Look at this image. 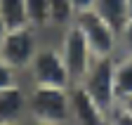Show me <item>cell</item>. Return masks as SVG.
Segmentation results:
<instances>
[{
	"label": "cell",
	"instance_id": "cell-1",
	"mask_svg": "<svg viewBox=\"0 0 132 125\" xmlns=\"http://www.w3.org/2000/svg\"><path fill=\"white\" fill-rule=\"evenodd\" d=\"M26 85H52V87H71V76L64 64V57L57 47L54 36H45L40 47L24 73Z\"/></svg>",
	"mask_w": 132,
	"mask_h": 125
},
{
	"label": "cell",
	"instance_id": "cell-2",
	"mask_svg": "<svg viewBox=\"0 0 132 125\" xmlns=\"http://www.w3.org/2000/svg\"><path fill=\"white\" fill-rule=\"evenodd\" d=\"M69 111H71V87L28 85V118L31 120L69 125Z\"/></svg>",
	"mask_w": 132,
	"mask_h": 125
},
{
	"label": "cell",
	"instance_id": "cell-3",
	"mask_svg": "<svg viewBox=\"0 0 132 125\" xmlns=\"http://www.w3.org/2000/svg\"><path fill=\"white\" fill-rule=\"evenodd\" d=\"M43 40H45V33L38 31L36 26H31V24L10 28L5 33L3 45H0V57L24 76Z\"/></svg>",
	"mask_w": 132,
	"mask_h": 125
},
{
	"label": "cell",
	"instance_id": "cell-4",
	"mask_svg": "<svg viewBox=\"0 0 132 125\" xmlns=\"http://www.w3.org/2000/svg\"><path fill=\"white\" fill-rule=\"evenodd\" d=\"M54 40H57V47L64 57V64L69 69V76H71V83H80L82 76L87 73L92 59L97 57L92 52V47L87 45L85 36H82V31L76 26V24H69L66 28L57 31L54 33Z\"/></svg>",
	"mask_w": 132,
	"mask_h": 125
},
{
	"label": "cell",
	"instance_id": "cell-5",
	"mask_svg": "<svg viewBox=\"0 0 132 125\" xmlns=\"http://www.w3.org/2000/svg\"><path fill=\"white\" fill-rule=\"evenodd\" d=\"M76 85H80L99 106H104L106 111H111L118 104L116 87H113V57H94L87 73Z\"/></svg>",
	"mask_w": 132,
	"mask_h": 125
},
{
	"label": "cell",
	"instance_id": "cell-6",
	"mask_svg": "<svg viewBox=\"0 0 132 125\" xmlns=\"http://www.w3.org/2000/svg\"><path fill=\"white\" fill-rule=\"evenodd\" d=\"M73 24L82 31L87 45L97 57H116L118 54V31H116L106 19H102L94 10L76 14Z\"/></svg>",
	"mask_w": 132,
	"mask_h": 125
},
{
	"label": "cell",
	"instance_id": "cell-7",
	"mask_svg": "<svg viewBox=\"0 0 132 125\" xmlns=\"http://www.w3.org/2000/svg\"><path fill=\"white\" fill-rule=\"evenodd\" d=\"M69 125H109V111L99 106L80 85H71Z\"/></svg>",
	"mask_w": 132,
	"mask_h": 125
},
{
	"label": "cell",
	"instance_id": "cell-8",
	"mask_svg": "<svg viewBox=\"0 0 132 125\" xmlns=\"http://www.w3.org/2000/svg\"><path fill=\"white\" fill-rule=\"evenodd\" d=\"M28 118V85L19 83L0 90V125L26 123Z\"/></svg>",
	"mask_w": 132,
	"mask_h": 125
},
{
	"label": "cell",
	"instance_id": "cell-9",
	"mask_svg": "<svg viewBox=\"0 0 132 125\" xmlns=\"http://www.w3.org/2000/svg\"><path fill=\"white\" fill-rule=\"evenodd\" d=\"M113 87H116L118 102L132 95V57H125V54L113 57Z\"/></svg>",
	"mask_w": 132,
	"mask_h": 125
},
{
	"label": "cell",
	"instance_id": "cell-10",
	"mask_svg": "<svg viewBox=\"0 0 132 125\" xmlns=\"http://www.w3.org/2000/svg\"><path fill=\"white\" fill-rule=\"evenodd\" d=\"M92 10L102 19H106L116 31H120L125 26V21L130 19V14H127V0H94Z\"/></svg>",
	"mask_w": 132,
	"mask_h": 125
},
{
	"label": "cell",
	"instance_id": "cell-11",
	"mask_svg": "<svg viewBox=\"0 0 132 125\" xmlns=\"http://www.w3.org/2000/svg\"><path fill=\"white\" fill-rule=\"evenodd\" d=\"M26 19L31 26L43 31L45 36L52 33V14H50V0H26Z\"/></svg>",
	"mask_w": 132,
	"mask_h": 125
},
{
	"label": "cell",
	"instance_id": "cell-12",
	"mask_svg": "<svg viewBox=\"0 0 132 125\" xmlns=\"http://www.w3.org/2000/svg\"><path fill=\"white\" fill-rule=\"evenodd\" d=\"M0 17L10 28L26 26V0H0Z\"/></svg>",
	"mask_w": 132,
	"mask_h": 125
},
{
	"label": "cell",
	"instance_id": "cell-13",
	"mask_svg": "<svg viewBox=\"0 0 132 125\" xmlns=\"http://www.w3.org/2000/svg\"><path fill=\"white\" fill-rule=\"evenodd\" d=\"M50 14H52V33L66 28L76 19L71 0H50Z\"/></svg>",
	"mask_w": 132,
	"mask_h": 125
},
{
	"label": "cell",
	"instance_id": "cell-14",
	"mask_svg": "<svg viewBox=\"0 0 132 125\" xmlns=\"http://www.w3.org/2000/svg\"><path fill=\"white\" fill-rule=\"evenodd\" d=\"M19 83H24V76L0 57V90L12 87V85H19Z\"/></svg>",
	"mask_w": 132,
	"mask_h": 125
},
{
	"label": "cell",
	"instance_id": "cell-15",
	"mask_svg": "<svg viewBox=\"0 0 132 125\" xmlns=\"http://www.w3.org/2000/svg\"><path fill=\"white\" fill-rule=\"evenodd\" d=\"M118 54L132 57V19H127L125 26L118 31Z\"/></svg>",
	"mask_w": 132,
	"mask_h": 125
},
{
	"label": "cell",
	"instance_id": "cell-16",
	"mask_svg": "<svg viewBox=\"0 0 132 125\" xmlns=\"http://www.w3.org/2000/svg\"><path fill=\"white\" fill-rule=\"evenodd\" d=\"M109 125H132V113L120 104H116L109 111Z\"/></svg>",
	"mask_w": 132,
	"mask_h": 125
},
{
	"label": "cell",
	"instance_id": "cell-17",
	"mask_svg": "<svg viewBox=\"0 0 132 125\" xmlns=\"http://www.w3.org/2000/svg\"><path fill=\"white\" fill-rule=\"evenodd\" d=\"M71 5H73V12L80 14V12H87L94 7V0H71Z\"/></svg>",
	"mask_w": 132,
	"mask_h": 125
},
{
	"label": "cell",
	"instance_id": "cell-18",
	"mask_svg": "<svg viewBox=\"0 0 132 125\" xmlns=\"http://www.w3.org/2000/svg\"><path fill=\"white\" fill-rule=\"evenodd\" d=\"M7 31H10V26L5 24V19H3V17H0V45H3V40H5V33H7Z\"/></svg>",
	"mask_w": 132,
	"mask_h": 125
},
{
	"label": "cell",
	"instance_id": "cell-19",
	"mask_svg": "<svg viewBox=\"0 0 132 125\" xmlns=\"http://www.w3.org/2000/svg\"><path fill=\"white\" fill-rule=\"evenodd\" d=\"M118 104H120L123 109H127V111L132 113V95H130V97H125V99H123V102H118Z\"/></svg>",
	"mask_w": 132,
	"mask_h": 125
},
{
	"label": "cell",
	"instance_id": "cell-20",
	"mask_svg": "<svg viewBox=\"0 0 132 125\" xmlns=\"http://www.w3.org/2000/svg\"><path fill=\"white\" fill-rule=\"evenodd\" d=\"M24 125H54V123H43V120H31V118H28Z\"/></svg>",
	"mask_w": 132,
	"mask_h": 125
},
{
	"label": "cell",
	"instance_id": "cell-21",
	"mask_svg": "<svg viewBox=\"0 0 132 125\" xmlns=\"http://www.w3.org/2000/svg\"><path fill=\"white\" fill-rule=\"evenodd\" d=\"M127 14H130V19H132V0H127Z\"/></svg>",
	"mask_w": 132,
	"mask_h": 125
},
{
	"label": "cell",
	"instance_id": "cell-22",
	"mask_svg": "<svg viewBox=\"0 0 132 125\" xmlns=\"http://www.w3.org/2000/svg\"><path fill=\"white\" fill-rule=\"evenodd\" d=\"M16 125H24V123H16Z\"/></svg>",
	"mask_w": 132,
	"mask_h": 125
}]
</instances>
